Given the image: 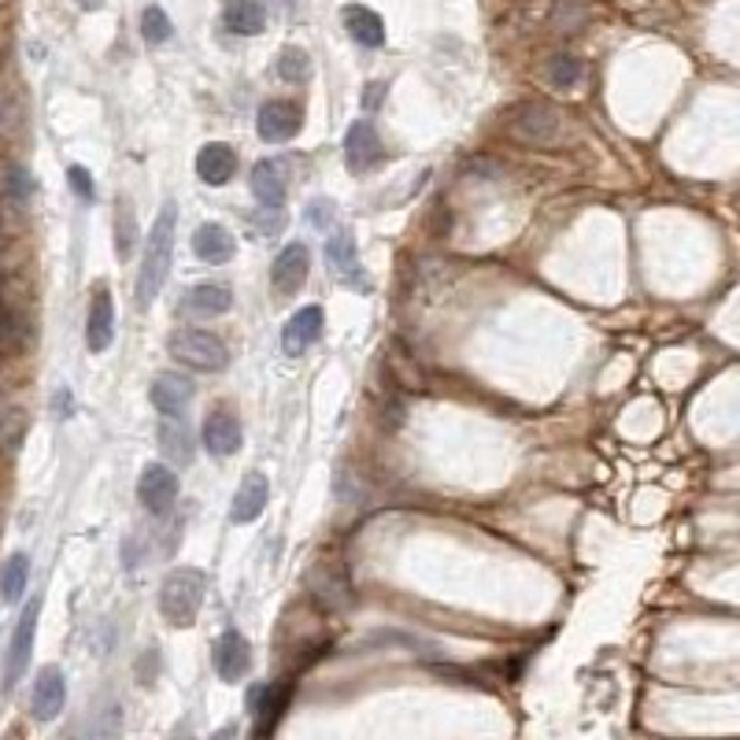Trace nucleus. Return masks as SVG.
I'll use <instances>...</instances> for the list:
<instances>
[{
    "label": "nucleus",
    "mask_w": 740,
    "mask_h": 740,
    "mask_svg": "<svg viewBox=\"0 0 740 740\" xmlns=\"http://www.w3.org/2000/svg\"><path fill=\"white\" fill-rule=\"evenodd\" d=\"M175 230H178V205L167 200L156 219V227H152L145 238V259H141V270H137V303L141 308H148V303L159 297V289H164V281L170 275Z\"/></svg>",
    "instance_id": "f257e3e1"
},
{
    "label": "nucleus",
    "mask_w": 740,
    "mask_h": 740,
    "mask_svg": "<svg viewBox=\"0 0 740 740\" xmlns=\"http://www.w3.org/2000/svg\"><path fill=\"white\" fill-rule=\"evenodd\" d=\"M205 589H208L205 574L192 571V566H178V571H170L164 577V585H159V615H164L170 626L186 630V626L197 622L200 604H205Z\"/></svg>",
    "instance_id": "f03ea898"
},
{
    "label": "nucleus",
    "mask_w": 740,
    "mask_h": 740,
    "mask_svg": "<svg viewBox=\"0 0 740 740\" xmlns=\"http://www.w3.org/2000/svg\"><path fill=\"white\" fill-rule=\"evenodd\" d=\"M167 352L175 356L181 367L192 371H222L230 363V352L216 333L208 330H178L167 338Z\"/></svg>",
    "instance_id": "7ed1b4c3"
},
{
    "label": "nucleus",
    "mask_w": 740,
    "mask_h": 740,
    "mask_svg": "<svg viewBox=\"0 0 740 740\" xmlns=\"http://www.w3.org/2000/svg\"><path fill=\"white\" fill-rule=\"evenodd\" d=\"M511 134L549 148L563 137V115L544 100H530V104H519L511 111Z\"/></svg>",
    "instance_id": "20e7f679"
},
{
    "label": "nucleus",
    "mask_w": 740,
    "mask_h": 740,
    "mask_svg": "<svg viewBox=\"0 0 740 740\" xmlns=\"http://www.w3.org/2000/svg\"><path fill=\"white\" fill-rule=\"evenodd\" d=\"M137 500L148 515H167L178 500V474L167 463H148L137 478Z\"/></svg>",
    "instance_id": "39448f33"
},
{
    "label": "nucleus",
    "mask_w": 740,
    "mask_h": 740,
    "mask_svg": "<svg viewBox=\"0 0 740 740\" xmlns=\"http://www.w3.org/2000/svg\"><path fill=\"white\" fill-rule=\"evenodd\" d=\"M37 615H42V600H30V607L19 615V626L12 633V648H8V663H4V685L12 688L23 671L30 666V652H34V637H37Z\"/></svg>",
    "instance_id": "423d86ee"
},
{
    "label": "nucleus",
    "mask_w": 740,
    "mask_h": 740,
    "mask_svg": "<svg viewBox=\"0 0 740 740\" xmlns=\"http://www.w3.org/2000/svg\"><path fill=\"white\" fill-rule=\"evenodd\" d=\"M303 126V111L292 100H267L256 115V134L267 145H281V141L297 137Z\"/></svg>",
    "instance_id": "0eeeda50"
},
{
    "label": "nucleus",
    "mask_w": 740,
    "mask_h": 740,
    "mask_svg": "<svg viewBox=\"0 0 740 740\" xmlns=\"http://www.w3.org/2000/svg\"><path fill=\"white\" fill-rule=\"evenodd\" d=\"M67 704V677L59 666H42L34 682V696H30V707H34L37 722H53V718L64 711Z\"/></svg>",
    "instance_id": "6e6552de"
},
{
    "label": "nucleus",
    "mask_w": 740,
    "mask_h": 740,
    "mask_svg": "<svg viewBox=\"0 0 740 740\" xmlns=\"http://www.w3.org/2000/svg\"><path fill=\"white\" fill-rule=\"evenodd\" d=\"M382 159V141L378 130H374L367 119H356L344 134V164H349L352 175H363Z\"/></svg>",
    "instance_id": "1a4fd4ad"
},
{
    "label": "nucleus",
    "mask_w": 740,
    "mask_h": 740,
    "mask_svg": "<svg viewBox=\"0 0 740 740\" xmlns=\"http://www.w3.org/2000/svg\"><path fill=\"white\" fill-rule=\"evenodd\" d=\"M211 659H216V674L222 677V682H241L248 671H252V644L241 637L238 630H227L216 641V652H211Z\"/></svg>",
    "instance_id": "9d476101"
},
{
    "label": "nucleus",
    "mask_w": 740,
    "mask_h": 740,
    "mask_svg": "<svg viewBox=\"0 0 740 740\" xmlns=\"http://www.w3.org/2000/svg\"><path fill=\"white\" fill-rule=\"evenodd\" d=\"M308 270H311V256L303 245H286L278 252L275 267H270V281H275V289L281 292V297H297V292L303 289V281H308Z\"/></svg>",
    "instance_id": "9b49d317"
},
{
    "label": "nucleus",
    "mask_w": 740,
    "mask_h": 740,
    "mask_svg": "<svg viewBox=\"0 0 740 740\" xmlns=\"http://www.w3.org/2000/svg\"><path fill=\"white\" fill-rule=\"evenodd\" d=\"M311 600H316L322 611H341L352 600L349 577L338 563H319L316 574H311Z\"/></svg>",
    "instance_id": "f8f14e48"
},
{
    "label": "nucleus",
    "mask_w": 740,
    "mask_h": 740,
    "mask_svg": "<svg viewBox=\"0 0 740 740\" xmlns=\"http://www.w3.org/2000/svg\"><path fill=\"white\" fill-rule=\"evenodd\" d=\"M270 500V485L263 478L259 471H248L245 482L238 485V493H233V508H230V519L233 522H256L263 508H267Z\"/></svg>",
    "instance_id": "ddd939ff"
},
{
    "label": "nucleus",
    "mask_w": 740,
    "mask_h": 740,
    "mask_svg": "<svg viewBox=\"0 0 740 740\" xmlns=\"http://www.w3.org/2000/svg\"><path fill=\"white\" fill-rule=\"evenodd\" d=\"M205 449L211 455H219V460H227L241 449V422L238 415H230L227 408L211 411L205 419Z\"/></svg>",
    "instance_id": "4468645a"
},
{
    "label": "nucleus",
    "mask_w": 740,
    "mask_h": 740,
    "mask_svg": "<svg viewBox=\"0 0 740 740\" xmlns=\"http://www.w3.org/2000/svg\"><path fill=\"white\" fill-rule=\"evenodd\" d=\"M233 170H238V152L222 145V141H208V145L197 152V175L205 186H227Z\"/></svg>",
    "instance_id": "2eb2a0df"
},
{
    "label": "nucleus",
    "mask_w": 740,
    "mask_h": 740,
    "mask_svg": "<svg viewBox=\"0 0 740 740\" xmlns=\"http://www.w3.org/2000/svg\"><path fill=\"white\" fill-rule=\"evenodd\" d=\"M156 438H159V449H164V455H167V463L189 466L192 455H197V449H192V430L186 426L181 415H164Z\"/></svg>",
    "instance_id": "dca6fc26"
},
{
    "label": "nucleus",
    "mask_w": 740,
    "mask_h": 740,
    "mask_svg": "<svg viewBox=\"0 0 740 740\" xmlns=\"http://www.w3.org/2000/svg\"><path fill=\"white\" fill-rule=\"evenodd\" d=\"M222 26L238 37H256L267 30V12L259 0H227L222 4Z\"/></svg>",
    "instance_id": "f3484780"
},
{
    "label": "nucleus",
    "mask_w": 740,
    "mask_h": 740,
    "mask_svg": "<svg viewBox=\"0 0 740 740\" xmlns=\"http://www.w3.org/2000/svg\"><path fill=\"white\" fill-rule=\"evenodd\" d=\"M192 252L205 263H230L233 252H238V241L219 222H205V227H197V233H192Z\"/></svg>",
    "instance_id": "a211bd4d"
},
{
    "label": "nucleus",
    "mask_w": 740,
    "mask_h": 740,
    "mask_svg": "<svg viewBox=\"0 0 740 740\" xmlns=\"http://www.w3.org/2000/svg\"><path fill=\"white\" fill-rule=\"evenodd\" d=\"M341 19H344V30H349V37L356 45H363V48H382L385 45V23L371 12V8L344 4Z\"/></svg>",
    "instance_id": "6ab92c4d"
},
{
    "label": "nucleus",
    "mask_w": 740,
    "mask_h": 740,
    "mask_svg": "<svg viewBox=\"0 0 740 740\" xmlns=\"http://www.w3.org/2000/svg\"><path fill=\"white\" fill-rule=\"evenodd\" d=\"M319 333H322V311L300 308L297 316L286 322V330H281V349H286L289 356H300L303 349H311V344L319 341Z\"/></svg>",
    "instance_id": "aec40b11"
},
{
    "label": "nucleus",
    "mask_w": 740,
    "mask_h": 740,
    "mask_svg": "<svg viewBox=\"0 0 740 740\" xmlns=\"http://www.w3.org/2000/svg\"><path fill=\"white\" fill-rule=\"evenodd\" d=\"M152 404L164 415H186V408L192 404V382L181 378V374H156V382H152Z\"/></svg>",
    "instance_id": "412c9836"
},
{
    "label": "nucleus",
    "mask_w": 740,
    "mask_h": 740,
    "mask_svg": "<svg viewBox=\"0 0 740 740\" xmlns=\"http://www.w3.org/2000/svg\"><path fill=\"white\" fill-rule=\"evenodd\" d=\"M111 338H115V319H111V297L108 289H100L93 303H89V319H86V344L89 352H104Z\"/></svg>",
    "instance_id": "4be33fe9"
},
{
    "label": "nucleus",
    "mask_w": 740,
    "mask_h": 740,
    "mask_svg": "<svg viewBox=\"0 0 740 740\" xmlns=\"http://www.w3.org/2000/svg\"><path fill=\"white\" fill-rule=\"evenodd\" d=\"M186 308L192 311V316H200V319L227 316V311L233 308V292H230V286H222V281H205V286H192L189 289Z\"/></svg>",
    "instance_id": "5701e85b"
},
{
    "label": "nucleus",
    "mask_w": 740,
    "mask_h": 740,
    "mask_svg": "<svg viewBox=\"0 0 740 740\" xmlns=\"http://www.w3.org/2000/svg\"><path fill=\"white\" fill-rule=\"evenodd\" d=\"M252 197L259 200L263 208H281L286 205V178H281L278 164H256L252 167Z\"/></svg>",
    "instance_id": "b1692460"
},
{
    "label": "nucleus",
    "mask_w": 740,
    "mask_h": 740,
    "mask_svg": "<svg viewBox=\"0 0 740 740\" xmlns=\"http://www.w3.org/2000/svg\"><path fill=\"white\" fill-rule=\"evenodd\" d=\"M289 699V685H270V688H256V696H252V711H256V733H270L281 715V707H286Z\"/></svg>",
    "instance_id": "393cba45"
},
{
    "label": "nucleus",
    "mask_w": 740,
    "mask_h": 740,
    "mask_svg": "<svg viewBox=\"0 0 740 740\" xmlns=\"http://www.w3.org/2000/svg\"><path fill=\"white\" fill-rule=\"evenodd\" d=\"M26 577H30V560L23 552L8 555V563L0 566V596H4V604H15L19 596L26 593Z\"/></svg>",
    "instance_id": "a878e982"
},
{
    "label": "nucleus",
    "mask_w": 740,
    "mask_h": 740,
    "mask_svg": "<svg viewBox=\"0 0 740 740\" xmlns=\"http://www.w3.org/2000/svg\"><path fill=\"white\" fill-rule=\"evenodd\" d=\"M26 433V411L12 400H0V452L19 449Z\"/></svg>",
    "instance_id": "bb28decb"
},
{
    "label": "nucleus",
    "mask_w": 740,
    "mask_h": 740,
    "mask_svg": "<svg viewBox=\"0 0 740 740\" xmlns=\"http://www.w3.org/2000/svg\"><path fill=\"white\" fill-rule=\"evenodd\" d=\"M278 75L286 78V82H308L311 78V56L297 45H286L278 53Z\"/></svg>",
    "instance_id": "cd10ccee"
},
{
    "label": "nucleus",
    "mask_w": 740,
    "mask_h": 740,
    "mask_svg": "<svg viewBox=\"0 0 740 740\" xmlns=\"http://www.w3.org/2000/svg\"><path fill=\"white\" fill-rule=\"evenodd\" d=\"M582 75H585L582 59L571 56V53H560V56H552V59H549V82H552V86L574 89L577 82H582Z\"/></svg>",
    "instance_id": "c85d7f7f"
},
{
    "label": "nucleus",
    "mask_w": 740,
    "mask_h": 740,
    "mask_svg": "<svg viewBox=\"0 0 740 740\" xmlns=\"http://www.w3.org/2000/svg\"><path fill=\"white\" fill-rule=\"evenodd\" d=\"M327 256L338 263L341 270H356L360 263V252H356V238H352L349 230H338L333 238L327 241Z\"/></svg>",
    "instance_id": "c756f323"
},
{
    "label": "nucleus",
    "mask_w": 740,
    "mask_h": 740,
    "mask_svg": "<svg viewBox=\"0 0 740 740\" xmlns=\"http://www.w3.org/2000/svg\"><path fill=\"white\" fill-rule=\"evenodd\" d=\"M134 241H137V222H134V208H130V200L119 205V216H115V252L119 256H130L134 252Z\"/></svg>",
    "instance_id": "7c9ffc66"
},
{
    "label": "nucleus",
    "mask_w": 740,
    "mask_h": 740,
    "mask_svg": "<svg viewBox=\"0 0 740 740\" xmlns=\"http://www.w3.org/2000/svg\"><path fill=\"white\" fill-rule=\"evenodd\" d=\"M170 30H175V26H170V19H167L164 8H156V4L145 8V15H141V34H145L148 45H164L170 37Z\"/></svg>",
    "instance_id": "2f4dec72"
},
{
    "label": "nucleus",
    "mask_w": 740,
    "mask_h": 740,
    "mask_svg": "<svg viewBox=\"0 0 740 740\" xmlns=\"http://www.w3.org/2000/svg\"><path fill=\"white\" fill-rule=\"evenodd\" d=\"M67 181H70V189H75V192H78V197H82V200H93V197H97L93 175H89L86 167H78V164L70 167V170H67Z\"/></svg>",
    "instance_id": "473e14b6"
},
{
    "label": "nucleus",
    "mask_w": 740,
    "mask_h": 740,
    "mask_svg": "<svg viewBox=\"0 0 740 740\" xmlns=\"http://www.w3.org/2000/svg\"><path fill=\"white\" fill-rule=\"evenodd\" d=\"M8 192H12L19 205H26L30 192H34V178H30L23 167H12V175H8Z\"/></svg>",
    "instance_id": "72a5a7b5"
},
{
    "label": "nucleus",
    "mask_w": 740,
    "mask_h": 740,
    "mask_svg": "<svg viewBox=\"0 0 740 740\" xmlns=\"http://www.w3.org/2000/svg\"><path fill=\"white\" fill-rule=\"evenodd\" d=\"M308 222H311V227H316V230H327L330 222H333V205H330V200H311Z\"/></svg>",
    "instance_id": "f704fd0d"
},
{
    "label": "nucleus",
    "mask_w": 740,
    "mask_h": 740,
    "mask_svg": "<svg viewBox=\"0 0 740 740\" xmlns=\"http://www.w3.org/2000/svg\"><path fill=\"white\" fill-rule=\"evenodd\" d=\"M19 123V108H15V100L8 97V93H0V134H8Z\"/></svg>",
    "instance_id": "c9c22d12"
},
{
    "label": "nucleus",
    "mask_w": 740,
    "mask_h": 740,
    "mask_svg": "<svg viewBox=\"0 0 740 740\" xmlns=\"http://www.w3.org/2000/svg\"><path fill=\"white\" fill-rule=\"evenodd\" d=\"M53 408H56V415H64V419H67V415H70V389H59V393H56V397H53Z\"/></svg>",
    "instance_id": "e433bc0d"
},
{
    "label": "nucleus",
    "mask_w": 740,
    "mask_h": 740,
    "mask_svg": "<svg viewBox=\"0 0 740 740\" xmlns=\"http://www.w3.org/2000/svg\"><path fill=\"white\" fill-rule=\"evenodd\" d=\"M78 8H82V12H100V8H104V0H78Z\"/></svg>",
    "instance_id": "4c0bfd02"
}]
</instances>
